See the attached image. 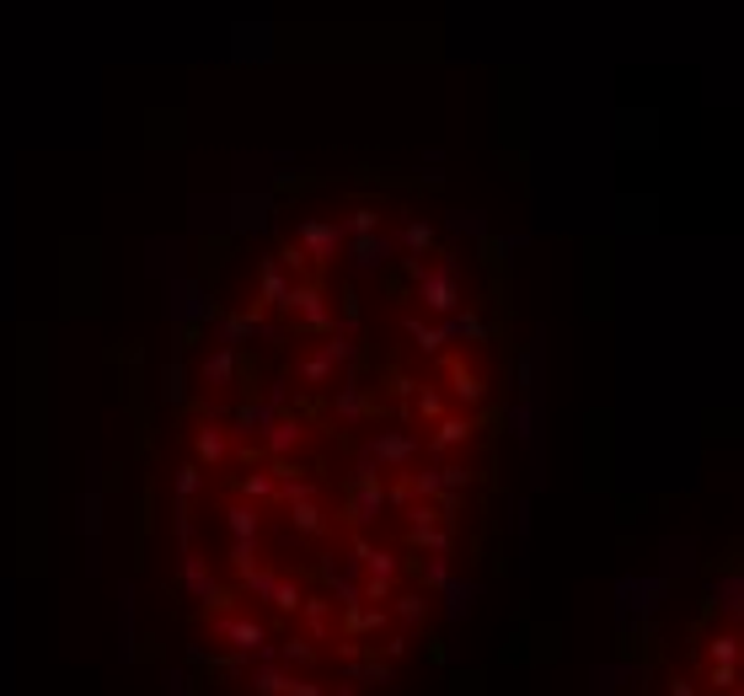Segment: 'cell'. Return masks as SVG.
<instances>
[{
    "mask_svg": "<svg viewBox=\"0 0 744 696\" xmlns=\"http://www.w3.org/2000/svg\"><path fill=\"white\" fill-rule=\"evenodd\" d=\"M412 284H418V301L429 305V311H439V316H450V311H461L466 305V284H461V269L456 263H418V273H412Z\"/></svg>",
    "mask_w": 744,
    "mask_h": 696,
    "instance_id": "1",
    "label": "cell"
},
{
    "mask_svg": "<svg viewBox=\"0 0 744 696\" xmlns=\"http://www.w3.org/2000/svg\"><path fill=\"white\" fill-rule=\"evenodd\" d=\"M247 692L252 696H327L310 675H300V669L284 665V659H263V665L247 675Z\"/></svg>",
    "mask_w": 744,
    "mask_h": 696,
    "instance_id": "2",
    "label": "cell"
},
{
    "mask_svg": "<svg viewBox=\"0 0 744 696\" xmlns=\"http://www.w3.org/2000/svg\"><path fill=\"white\" fill-rule=\"evenodd\" d=\"M215 637L225 643V648H236V654H257V659H279L274 637H268V627H263L257 616H225V622H215Z\"/></svg>",
    "mask_w": 744,
    "mask_h": 696,
    "instance_id": "3",
    "label": "cell"
},
{
    "mask_svg": "<svg viewBox=\"0 0 744 696\" xmlns=\"http://www.w3.org/2000/svg\"><path fill=\"white\" fill-rule=\"evenodd\" d=\"M300 252H306V263H327V258H338V225L306 220V225H300Z\"/></svg>",
    "mask_w": 744,
    "mask_h": 696,
    "instance_id": "4",
    "label": "cell"
},
{
    "mask_svg": "<svg viewBox=\"0 0 744 696\" xmlns=\"http://www.w3.org/2000/svg\"><path fill=\"white\" fill-rule=\"evenodd\" d=\"M295 616H300V622L310 627V637H316V643H333V627H338V606H327V601H316V595H306Z\"/></svg>",
    "mask_w": 744,
    "mask_h": 696,
    "instance_id": "5",
    "label": "cell"
},
{
    "mask_svg": "<svg viewBox=\"0 0 744 696\" xmlns=\"http://www.w3.org/2000/svg\"><path fill=\"white\" fill-rule=\"evenodd\" d=\"M193 451H198V461H210V466H225L231 461V434L220 424H198L193 428Z\"/></svg>",
    "mask_w": 744,
    "mask_h": 696,
    "instance_id": "6",
    "label": "cell"
},
{
    "mask_svg": "<svg viewBox=\"0 0 744 696\" xmlns=\"http://www.w3.org/2000/svg\"><path fill=\"white\" fill-rule=\"evenodd\" d=\"M386 258H391V242H380V236H359V242H354V269L359 273L386 269Z\"/></svg>",
    "mask_w": 744,
    "mask_h": 696,
    "instance_id": "7",
    "label": "cell"
},
{
    "mask_svg": "<svg viewBox=\"0 0 744 696\" xmlns=\"http://www.w3.org/2000/svg\"><path fill=\"white\" fill-rule=\"evenodd\" d=\"M231 375H236V354H231V349H215V354L204 360V386H210V392H225Z\"/></svg>",
    "mask_w": 744,
    "mask_h": 696,
    "instance_id": "8",
    "label": "cell"
},
{
    "mask_svg": "<svg viewBox=\"0 0 744 696\" xmlns=\"http://www.w3.org/2000/svg\"><path fill=\"white\" fill-rule=\"evenodd\" d=\"M435 428H439V434L429 440V451H456V445L471 440V418H461V413H456V418H439Z\"/></svg>",
    "mask_w": 744,
    "mask_h": 696,
    "instance_id": "9",
    "label": "cell"
},
{
    "mask_svg": "<svg viewBox=\"0 0 744 696\" xmlns=\"http://www.w3.org/2000/svg\"><path fill=\"white\" fill-rule=\"evenodd\" d=\"M707 659H713V665H740V627H734V622H728L723 633L707 637Z\"/></svg>",
    "mask_w": 744,
    "mask_h": 696,
    "instance_id": "10",
    "label": "cell"
},
{
    "mask_svg": "<svg viewBox=\"0 0 744 696\" xmlns=\"http://www.w3.org/2000/svg\"><path fill=\"white\" fill-rule=\"evenodd\" d=\"M391 616L412 633V627H424V622H429V601H424V595H397V601H391Z\"/></svg>",
    "mask_w": 744,
    "mask_h": 696,
    "instance_id": "11",
    "label": "cell"
},
{
    "mask_svg": "<svg viewBox=\"0 0 744 696\" xmlns=\"http://www.w3.org/2000/svg\"><path fill=\"white\" fill-rule=\"evenodd\" d=\"M268 434V445L279 455H289V451H300L306 445V424H295V418H284V424H274V428H263Z\"/></svg>",
    "mask_w": 744,
    "mask_h": 696,
    "instance_id": "12",
    "label": "cell"
},
{
    "mask_svg": "<svg viewBox=\"0 0 744 696\" xmlns=\"http://www.w3.org/2000/svg\"><path fill=\"white\" fill-rule=\"evenodd\" d=\"M424 584H429V589H445V584H450V557H445V552H435V557H429Z\"/></svg>",
    "mask_w": 744,
    "mask_h": 696,
    "instance_id": "13",
    "label": "cell"
},
{
    "mask_svg": "<svg viewBox=\"0 0 744 696\" xmlns=\"http://www.w3.org/2000/svg\"><path fill=\"white\" fill-rule=\"evenodd\" d=\"M429 242H435V236H429V225H407V236H402L407 252H429Z\"/></svg>",
    "mask_w": 744,
    "mask_h": 696,
    "instance_id": "14",
    "label": "cell"
},
{
    "mask_svg": "<svg viewBox=\"0 0 744 696\" xmlns=\"http://www.w3.org/2000/svg\"><path fill=\"white\" fill-rule=\"evenodd\" d=\"M177 493H183V498L198 493V466H183V472H177Z\"/></svg>",
    "mask_w": 744,
    "mask_h": 696,
    "instance_id": "15",
    "label": "cell"
},
{
    "mask_svg": "<svg viewBox=\"0 0 744 696\" xmlns=\"http://www.w3.org/2000/svg\"><path fill=\"white\" fill-rule=\"evenodd\" d=\"M670 696H702V692H696V680H675V686H670Z\"/></svg>",
    "mask_w": 744,
    "mask_h": 696,
    "instance_id": "16",
    "label": "cell"
}]
</instances>
